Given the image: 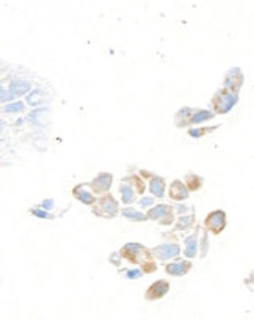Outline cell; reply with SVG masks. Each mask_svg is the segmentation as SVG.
I'll list each match as a JSON object with an SVG mask.
<instances>
[{
  "label": "cell",
  "mask_w": 254,
  "mask_h": 320,
  "mask_svg": "<svg viewBox=\"0 0 254 320\" xmlns=\"http://www.w3.org/2000/svg\"><path fill=\"white\" fill-rule=\"evenodd\" d=\"M75 195L79 196V199H80V201H83V202H86V204H91V202L94 201L93 195H91V193H88V191H85V190L82 191V193H80L79 190H75Z\"/></svg>",
  "instance_id": "d6986e66"
},
{
  "label": "cell",
  "mask_w": 254,
  "mask_h": 320,
  "mask_svg": "<svg viewBox=\"0 0 254 320\" xmlns=\"http://www.w3.org/2000/svg\"><path fill=\"white\" fill-rule=\"evenodd\" d=\"M168 292V283L167 281H159V283H156L154 286H152L148 292V297L151 300H154V298H159V297H163L165 293Z\"/></svg>",
  "instance_id": "277c9868"
},
{
  "label": "cell",
  "mask_w": 254,
  "mask_h": 320,
  "mask_svg": "<svg viewBox=\"0 0 254 320\" xmlns=\"http://www.w3.org/2000/svg\"><path fill=\"white\" fill-rule=\"evenodd\" d=\"M13 99H15V96H13L8 91V88L0 86V102H4V104H8V102H11Z\"/></svg>",
  "instance_id": "e0dca14e"
},
{
  "label": "cell",
  "mask_w": 254,
  "mask_h": 320,
  "mask_svg": "<svg viewBox=\"0 0 254 320\" xmlns=\"http://www.w3.org/2000/svg\"><path fill=\"white\" fill-rule=\"evenodd\" d=\"M185 256H188V258H193V256L196 254V236H192L185 239Z\"/></svg>",
  "instance_id": "8fae6325"
},
{
  "label": "cell",
  "mask_w": 254,
  "mask_h": 320,
  "mask_svg": "<svg viewBox=\"0 0 254 320\" xmlns=\"http://www.w3.org/2000/svg\"><path fill=\"white\" fill-rule=\"evenodd\" d=\"M32 214H33V215H36V217H40V219H49V217H50L47 212H43L41 209H33V210H32Z\"/></svg>",
  "instance_id": "ffe728a7"
},
{
  "label": "cell",
  "mask_w": 254,
  "mask_h": 320,
  "mask_svg": "<svg viewBox=\"0 0 254 320\" xmlns=\"http://www.w3.org/2000/svg\"><path fill=\"white\" fill-rule=\"evenodd\" d=\"M99 210H110V217H111V215L116 214L118 204H116V201H113L110 196L108 198H104L102 201H100V209Z\"/></svg>",
  "instance_id": "52a82bcc"
},
{
  "label": "cell",
  "mask_w": 254,
  "mask_h": 320,
  "mask_svg": "<svg viewBox=\"0 0 254 320\" xmlns=\"http://www.w3.org/2000/svg\"><path fill=\"white\" fill-rule=\"evenodd\" d=\"M213 117L212 113H209V112H204V110H199L195 117L192 118V123L193 124H199V123H202V121H206V120H210Z\"/></svg>",
  "instance_id": "9a60e30c"
},
{
  "label": "cell",
  "mask_w": 254,
  "mask_h": 320,
  "mask_svg": "<svg viewBox=\"0 0 254 320\" xmlns=\"http://www.w3.org/2000/svg\"><path fill=\"white\" fill-rule=\"evenodd\" d=\"M43 206H44L46 209H52V206H54V201H44V202H43Z\"/></svg>",
  "instance_id": "7402d4cb"
},
{
  "label": "cell",
  "mask_w": 254,
  "mask_h": 320,
  "mask_svg": "<svg viewBox=\"0 0 254 320\" xmlns=\"http://www.w3.org/2000/svg\"><path fill=\"white\" fill-rule=\"evenodd\" d=\"M30 83L29 82H25V80H21V79H15V80H11L10 86H8V91L18 97V96H24V94H27L30 91Z\"/></svg>",
  "instance_id": "6da1fadb"
},
{
  "label": "cell",
  "mask_w": 254,
  "mask_h": 320,
  "mask_svg": "<svg viewBox=\"0 0 254 320\" xmlns=\"http://www.w3.org/2000/svg\"><path fill=\"white\" fill-rule=\"evenodd\" d=\"M151 191H152V193H154L156 196H162L163 195V181H162V179H154V181H152L151 182Z\"/></svg>",
  "instance_id": "4fadbf2b"
},
{
  "label": "cell",
  "mask_w": 254,
  "mask_h": 320,
  "mask_svg": "<svg viewBox=\"0 0 254 320\" xmlns=\"http://www.w3.org/2000/svg\"><path fill=\"white\" fill-rule=\"evenodd\" d=\"M110 181H111V176L110 174H100L97 179H94V188L97 190H107L110 187Z\"/></svg>",
  "instance_id": "9c48e42d"
},
{
  "label": "cell",
  "mask_w": 254,
  "mask_h": 320,
  "mask_svg": "<svg viewBox=\"0 0 254 320\" xmlns=\"http://www.w3.org/2000/svg\"><path fill=\"white\" fill-rule=\"evenodd\" d=\"M4 127H5V124H4V121H2V120H0V132L4 131Z\"/></svg>",
  "instance_id": "cb8c5ba5"
},
{
  "label": "cell",
  "mask_w": 254,
  "mask_h": 320,
  "mask_svg": "<svg viewBox=\"0 0 254 320\" xmlns=\"http://www.w3.org/2000/svg\"><path fill=\"white\" fill-rule=\"evenodd\" d=\"M170 195H171L174 199H185V198L188 196V191H187V188H185L179 181H176V182L171 185Z\"/></svg>",
  "instance_id": "5b68a950"
},
{
  "label": "cell",
  "mask_w": 254,
  "mask_h": 320,
  "mask_svg": "<svg viewBox=\"0 0 254 320\" xmlns=\"http://www.w3.org/2000/svg\"><path fill=\"white\" fill-rule=\"evenodd\" d=\"M25 109L24 102H8V104L4 107L5 113H19Z\"/></svg>",
  "instance_id": "7c38bea8"
},
{
  "label": "cell",
  "mask_w": 254,
  "mask_h": 320,
  "mask_svg": "<svg viewBox=\"0 0 254 320\" xmlns=\"http://www.w3.org/2000/svg\"><path fill=\"white\" fill-rule=\"evenodd\" d=\"M127 276H129V278H140V276H142V272H140V270H131L129 273H127Z\"/></svg>",
  "instance_id": "44dd1931"
},
{
  "label": "cell",
  "mask_w": 254,
  "mask_h": 320,
  "mask_svg": "<svg viewBox=\"0 0 254 320\" xmlns=\"http://www.w3.org/2000/svg\"><path fill=\"white\" fill-rule=\"evenodd\" d=\"M207 226L212 228L215 233H218L220 229H223V226H224V214L221 210L210 214L207 217Z\"/></svg>",
  "instance_id": "3957f363"
},
{
  "label": "cell",
  "mask_w": 254,
  "mask_h": 320,
  "mask_svg": "<svg viewBox=\"0 0 254 320\" xmlns=\"http://www.w3.org/2000/svg\"><path fill=\"white\" fill-rule=\"evenodd\" d=\"M121 193H122V201L124 202H132L134 201V190H131L127 185L121 187Z\"/></svg>",
  "instance_id": "2e32d148"
},
{
  "label": "cell",
  "mask_w": 254,
  "mask_h": 320,
  "mask_svg": "<svg viewBox=\"0 0 254 320\" xmlns=\"http://www.w3.org/2000/svg\"><path fill=\"white\" fill-rule=\"evenodd\" d=\"M151 202H152V198H148V199H142V202H140V204H142V206H149Z\"/></svg>",
  "instance_id": "603a6c76"
},
{
  "label": "cell",
  "mask_w": 254,
  "mask_h": 320,
  "mask_svg": "<svg viewBox=\"0 0 254 320\" xmlns=\"http://www.w3.org/2000/svg\"><path fill=\"white\" fill-rule=\"evenodd\" d=\"M44 99H43V91H40V89H35L33 93H30L29 94V97H27V102L30 105H38L40 104V102H43Z\"/></svg>",
  "instance_id": "5bb4252c"
},
{
  "label": "cell",
  "mask_w": 254,
  "mask_h": 320,
  "mask_svg": "<svg viewBox=\"0 0 254 320\" xmlns=\"http://www.w3.org/2000/svg\"><path fill=\"white\" fill-rule=\"evenodd\" d=\"M154 254L159 259L167 261V259L174 258V256L179 254V248H177V245H162V247H157L154 250Z\"/></svg>",
  "instance_id": "7a4b0ae2"
},
{
  "label": "cell",
  "mask_w": 254,
  "mask_h": 320,
  "mask_svg": "<svg viewBox=\"0 0 254 320\" xmlns=\"http://www.w3.org/2000/svg\"><path fill=\"white\" fill-rule=\"evenodd\" d=\"M237 102V97L234 96V94H223L221 97H220V105H218V112H227L229 110L234 104Z\"/></svg>",
  "instance_id": "8992f818"
},
{
  "label": "cell",
  "mask_w": 254,
  "mask_h": 320,
  "mask_svg": "<svg viewBox=\"0 0 254 320\" xmlns=\"http://www.w3.org/2000/svg\"><path fill=\"white\" fill-rule=\"evenodd\" d=\"M122 214L127 217V219H131V220H145L146 217L143 214H140V212H132V209H124Z\"/></svg>",
  "instance_id": "ac0fdd59"
},
{
  "label": "cell",
  "mask_w": 254,
  "mask_h": 320,
  "mask_svg": "<svg viewBox=\"0 0 254 320\" xmlns=\"http://www.w3.org/2000/svg\"><path fill=\"white\" fill-rule=\"evenodd\" d=\"M170 214L171 212H170V207L168 206H159V207L152 209L149 212V217H151V219H154V220H163V217H167Z\"/></svg>",
  "instance_id": "30bf717a"
},
{
  "label": "cell",
  "mask_w": 254,
  "mask_h": 320,
  "mask_svg": "<svg viewBox=\"0 0 254 320\" xmlns=\"http://www.w3.org/2000/svg\"><path fill=\"white\" fill-rule=\"evenodd\" d=\"M188 268H190V264H185V265H184V262H177V264L168 265L167 270H168L170 275H184V273L188 270Z\"/></svg>",
  "instance_id": "ba28073f"
}]
</instances>
